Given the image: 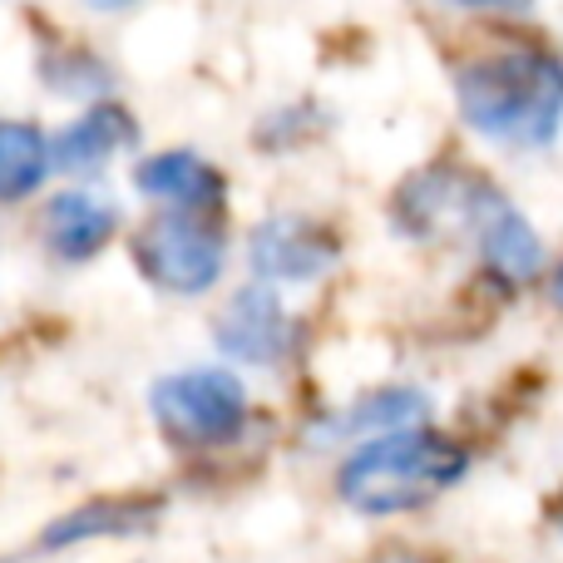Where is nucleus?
Here are the masks:
<instances>
[{
    "instance_id": "obj_14",
    "label": "nucleus",
    "mask_w": 563,
    "mask_h": 563,
    "mask_svg": "<svg viewBox=\"0 0 563 563\" xmlns=\"http://www.w3.org/2000/svg\"><path fill=\"white\" fill-rule=\"evenodd\" d=\"M45 85L65 99H89V95H104L114 85L104 59H95L89 49H59V55H45Z\"/></svg>"
},
{
    "instance_id": "obj_17",
    "label": "nucleus",
    "mask_w": 563,
    "mask_h": 563,
    "mask_svg": "<svg viewBox=\"0 0 563 563\" xmlns=\"http://www.w3.org/2000/svg\"><path fill=\"white\" fill-rule=\"evenodd\" d=\"M366 563H440L435 554H426V549H410V544H390V549H380L376 559H366Z\"/></svg>"
},
{
    "instance_id": "obj_5",
    "label": "nucleus",
    "mask_w": 563,
    "mask_h": 563,
    "mask_svg": "<svg viewBox=\"0 0 563 563\" xmlns=\"http://www.w3.org/2000/svg\"><path fill=\"white\" fill-rule=\"evenodd\" d=\"M489 178L465 164H430L410 174L390 198V223L410 243H445V238H470L475 208L485 198Z\"/></svg>"
},
{
    "instance_id": "obj_7",
    "label": "nucleus",
    "mask_w": 563,
    "mask_h": 563,
    "mask_svg": "<svg viewBox=\"0 0 563 563\" xmlns=\"http://www.w3.org/2000/svg\"><path fill=\"white\" fill-rule=\"evenodd\" d=\"M247 263L257 282L273 287H311L341 263V238L321 218L307 213H277L263 218L247 238Z\"/></svg>"
},
{
    "instance_id": "obj_3",
    "label": "nucleus",
    "mask_w": 563,
    "mask_h": 563,
    "mask_svg": "<svg viewBox=\"0 0 563 563\" xmlns=\"http://www.w3.org/2000/svg\"><path fill=\"white\" fill-rule=\"evenodd\" d=\"M154 420L174 445L184 450H223L247 426V386L228 366H194L154 380L148 390Z\"/></svg>"
},
{
    "instance_id": "obj_12",
    "label": "nucleus",
    "mask_w": 563,
    "mask_h": 563,
    "mask_svg": "<svg viewBox=\"0 0 563 563\" xmlns=\"http://www.w3.org/2000/svg\"><path fill=\"white\" fill-rule=\"evenodd\" d=\"M410 426H430V396L416 386H380L371 396H361L356 406H346L336 420H327V435L356 445V440L390 435V430H410Z\"/></svg>"
},
{
    "instance_id": "obj_20",
    "label": "nucleus",
    "mask_w": 563,
    "mask_h": 563,
    "mask_svg": "<svg viewBox=\"0 0 563 563\" xmlns=\"http://www.w3.org/2000/svg\"><path fill=\"white\" fill-rule=\"evenodd\" d=\"M549 525H554V534H559V544H563V489L554 495V505H549Z\"/></svg>"
},
{
    "instance_id": "obj_19",
    "label": "nucleus",
    "mask_w": 563,
    "mask_h": 563,
    "mask_svg": "<svg viewBox=\"0 0 563 563\" xmlns=\"http://www.w3.org/2000/svg\"><path fill=\"white\" fill-rule=\"evenodd\" d=\"M79 5H89V10H129V5H139V0H79Z\"/></svg>"
},
{
    "instance_id": "obj_9",
    "label": "nucleus",
    "mask_w": 563,
    "mask_h": 563,
    "mask_svg": "<svg viewBox=\"0 0 563 563\" xmlns=\"http://www.w3.org/2000/svg\"><path fill=\"white\" fill-rule=\"evenodd\" d=\"M119 233V208L95 188H65L40 213V238L59 263H89Z\"/></svg>"
},
{
    "instance_id": "obj_16",
    "label": "nucleus",
    "mask_w": 563,
    "mask_h": 563,
    "mask_svg": "<svg viewBox=\"0 0 563 563\" xmlns=\"http://www.w3.org/2000/svg\"><path fill=\"white\" fill-rule=\"evenodd\" d=\"M445 10H460V15H519L534 0H440Z\"/></svg>"
},
{
    "instance_id": "obj_2",
    "label": "nucleus",
    "mask_w": 563,
    "mask_h": 563,
    "mask_svg": "<svg viewBox=\"0 0 563 563\" xmlns=\"http://www.w3.org/2000/svg\"><path fill=\"white\" fill-rule=\"evenodd\" d=\"M470 475V450L435 426L356 440L336 465V499L361 519H400L430 509Z\"/></svg>"
},
{
    "instance_id": "obj_13",
    "label": "nucleus",
    "mask_w": 563,
    "mask_h": 563,
    "mask_svg": "<svg viewBox=\"0 0 563 563\" xmlns=\"http://www.w3.org/2000/svg\"><path fill=\"white\" fill-rule=\"evenodd\" d=\"M49 139L25 119H0V203H25L49 178Z\"/></svg>"
},
{
    "instance_id": "obj_18",
    "label": "nucleus",
    "mask_w": 563,
    "mask_h": 563,
    "mask_svg": "<svg viewBox=\"0 0 563 563\" xmlns=\"http://www.w3.org/2000/svg\"><path fill=\"white\" fill-rule=\"evenodd\" d=\"M544 297H549V307L563 311V257H554L549 263V273H544Z\"/></svg>"
},
{
    "instance_id": "obj_1",
    "label": "nucleus",
    "mask_w": 563,
    "mask_h": 563,
    "mask_svg": "<svg viewBox=\"0 0 563 563\" xmlns=\"http://www.w3.org/2000/svg\"><path fill=\"white\" fill-rule=\"evenodd\" d=\"M460 124L489 148L539 154L563 134V49L509 35L455 69Z\"/></svg>"
},
{
    "instance_id": "obj_8",
    "label": "nucleus",
    "mask_w": 563,
    "mask_h": 563,
    "mask_svg": "<svg viewBox=\"0 0 563 563\" xmlns=\"http://www.w3.org/2000/svg\"><path fill=\"white\" fill-rule=\"evenodd\" d=\"M213 341L238 366L273 371L291 356V346H297V321H291L287 301H282V291L273 282H253V287L233 291V297L223 301Z\"/></svg>"
},
{
    "instance_id": "obj_4",
    "label": "nucleus",
    "mask_w": 563,
    "mask_h": 563,
    "mask_svg": "<svg viewBox=\"0 0 563 563\" xmlns=\"http://www.w3.org/2000/svg\"><path fill=\"white\" fill-rule=\"evenodd\" d=\"M134 263L148 287L168 291V297H203L223 277L228 243L208 223V213H174L168 208L134 238Z\"/></svg>"
},
{
    "instance_id": "obj_6",
    "label": "nucleus",
    "mask_w": 563,
    "mask_h": 563,
    "mask_svg": "<svg viewBox=\"0 0 563 563\" xmlns=\"http://www.w3.org/2000/svg\"><path fill=\"white\" fill-rule=\"evenodd\" d=\"M465 243L475 247L479 267H485V277L495 282L499 291H525L549 273L544 238H539V228L529 223V213L499 184L485 188Z\"/></svg>"
},
{
    "instance_id": "obj_11",
    "label": "nucleus",
    "mask_w": 563,
    "mask_h": 563,
    "mask_svg": "<svg viewBox=\"0 0 563 563\" xmlns=\"http://www.w3.org/2000/svg\"><path fill=\"white\" fill-rule=\"evenodd\" d=\"M134 144H139L134 114L119 104H95V109H85L75 124H65L55 139H49V158H55L59 174L89 178V174H99L109 158H119Z\"/></svg>"
},
{
    "instance_id": "obj_10",
    "label": "nucleus",
    "mask_w": 563,
    "mask_h": 563,
    "mask_svg": "<svg viewBox=\"0 0 563 563\" xmlns=\"http://www.w3.org/2000/svg\"><path fill=\"white\" fill-rule=\"evenodd\" d=\"M134 188L148 203H164L174 213H213L223 203L228 184L203 154L194 148H164L134 168Z\"/></svg>"
},
{
    "instance_id": "obj_15",
    "label": "nucleus",
    "mask_w": 563,
    "mask_h": 563,
    "mask_svg": "<svg viewBox=\"0 0 563 563\" xmlns=\"http://www.w3.org/2000/svg\"><path fill=\"white\" fill-rule=\"evenodd\" d=\"M139 525H144V509H134V505H89V509H79V515L49 525L45 549L79 544V539H99V534H129V529H139Z\"/></svg>"
}]
</instances>
